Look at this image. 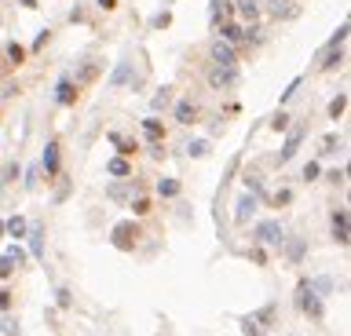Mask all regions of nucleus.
Returning <instances> with one entry per match:
<instances>
[{
  "label": "nucleus",
  "instance_id": "f257e3e1",
  "mask_svg": "<svg viewBox=\"0 0 351 336\" xmlns=\"http://www.w3.org/2000/svg\"><path fill=\"white\" fill-rule=\"evenodd\" d=\"M293 307H296V311H304V314H311L315 322H322V314H326V303H322V296H318V289H315V282H308V278H304V282L296 285V296H293Z\"/></svg>",
  "mask_w": 351,
  "mask_h": 336
},
{
  "label": "nucleus",
  "instance_id": "f03ea898",
  "mask_svg": "<svg viewBox=\"0 0 351 336\" xmlns=\"http://www.w3.org/2000/svg\"><path fill=\"white\" fill-rule=\"evenodd\" d=\"M135 238H139L135 223H114V231H110V241H114L121 252H128V249L135 245Z\"/></svg>",
  "mask_w": 351,
  "mask_h": 336
},
{
  "label": "nucleus",
  "instance_id": "7ed1b4c3",
  "mask_svg": "<svg viewBox=\"0 0 351 336\" xmlns=\"http://www.w3.org/2000/svg\"><path fill=\"white\" fill-rule=\"evenodd\" d=\"M333 241H337V245H351V216H347V208H333Z\"/></svg>",
  "mask_w": 351,
  "mask_h": 336
},
{
  "label": "nucleus",
  "instance_id": "20e7f679",
  "mask_svg": "<svg viewBox=\"0 0 351 336\" xmlns=\"http://www.w3.org/2000/svg\"><path fill=\"white\" fill-rule=\"evenodd\" d=\"M256 241H264V245H282V223H274V219H264V223H256Z\"/></svg>",
  "mask_w": 351,
  "mask_h": 336
},
{
  "label": "nucleus",
  "instance_id": "39448f33",
  "mask_svg": "<svg viewBox=\"0 0 351 336\" xmlns=\"http://www.w3.org/2000/svg\"><path fill=\"white\" fill-rule=\"evenodd\" d=\"M304 135H308V128H304V125H296V128H293V135H285V146L278 150V161H282V164L296 157V150H300V143H304Z\"/></svg>",
  "mask_w": 351,
  "mask_h": 336
},
{
  "label": "nucleus",
  "instance_id": "423d86ee",
  "mask_svg": "<svg viewBox=\"0 0 351 336\" xmlns=\"http://www.w3.org/2000/svg\"><path fill=\"white\" fill-rule=\"evenodd\" d=\"M209 55H212L216 66H238V51H234V44H227V40H216Z\"/></svg>",
  "mask_w": 351,
  "mask_h": 336
},
{
  "label": "nucleus",
  "instance_id": "0eeeda50",
  "mask_svg": "<svg viewBox=\"0 0 351 336\" xmlns=\"http://www.w3.org/2000/svg\"><path fill=\"white\" fill-rule=\"evenodd\" d=\"M238 81V66H212L209 70V84L212 88H231Z\"/></svg>",
  "mask_w": 351,
  "mask_h": 336
},
{
  "label": "nucleus",
  "instance_id": "6e6552de",
  "mask_svg": "<svg viewBox=\"0 0 351 336\" xmlns=\"http://www.w3.org/2000/svg\"><path fill=\"white\" fill-rule=\"evenodd\" d=\"M19 259H26V252H22L19 245H8L4 256H0V278H11V270H15V263H19Z\"/></svg>",
  "mask_w": 351,
  "mask_h": 336
},
{
  "label": "nucleus",
  "instance_id": "1a4fd4ad",
  "mask_svg": "<svg viewBox=\"0 0 351 336\" xmlns=\"http://www.w3.org/2000/svg\"><path fill=\"white\" fill-rule=\"evenodd\" d=\"M44 172H48V176H59V168H63V154H59V143L52 139L48 146H44Z\"/></svg>",
  "mask_w": 351,
  "mask_h": 336
},
{
  "label": "nucleus",
  "instance_id": "9d476101",
  "mask_svg": "<svg viewBox=\"0 0 351 336\" xmlns=\"http://www.w3.org/2000/svg\"><path fill=\"white\" fill-rule=\"evenodd\" d=\"M73 99H77L73 81H70V77H59V81H55V106H70Z\"/></svg>",
  "mask_w": 351,
  "mask_h": 336
},
{
  "label": "nucleus",
  "instance_id": "9b49d317",
  "mask_svg": "<svg viewBox=\"0 0 351 336\" xmlns=\"http://www.w3.org/2000/svg\"><path fill=\"white\" fill-rule=\"evenodd\" d=\"M172 117H176V125H194V117H197V106L190 99H179L172 106Z\"/></svg>",
  "mask_w": 351,
  "mask_h": 336
},
{
  "label": "nucleus",
  "instance_id": "f8f14e48",
  "mask_svg": "<svg viewBox=\"0 0 351 336\" xmlns=\"http://www.w3.org/2000/svg\"><path fill=\"white\" fill-rule=\"evenodd\" d=\"M135 190H139V183H110V187H106V197H110V201H128Z\"/></svg>",
  "mask_w": 351,
  "mask_h": 336
},
{
  "label": "nucleus",
  "instance_id": "ddd939ff",
  "mask_svg": "<svg viewBox=\"0 0 351 336\" xmlns=\"http://www.w3.org/2000/svg\"><path fill=\"white\" fill-rule=\"evenodd\" d=\"M256 205H260V201H256V194H245V197L238 201V212H234V219H238V223H249V219L256 216Z\"/></svg>",
  "mask_w": 351,
  "mask_h": 336
},
{
  "label": "nucleus",
  "instance_id": "4468645a",
  "mask_svg": "<svg viewBox=\"0 0 351 336\" xmlns=\"http://www.w3.org/2000/svg\"><path fill=\"white\" fill-rule=\"evenodd\" d=\"M29 256H33V259H44V227H40V223L29 227Z\"/></svg>",
  "mask_w": 351,
  "mask_h": 336
},
{
  "label": "nucleus",
  "instance_id": "2eb2a0df",
  "mask_svg": "<svg viewBox=\"0 0 351 336\" xmlns=\"http://www.w3.org/2000/svg\"><path fill=\"white\" fill-rule=\"evenodd\" d=\"M238 4H231V0H212V26H223V22H231L227 15H231Z\"/></svg>",
  "mask_w": 351,
  "mask_h": 336
},
{
  "label": "nucleus",
  "instance_id": "dca6fc26",
  "mask_svg": "<svg viewBox=\"0 0 351 336\" xmlns=\"http://www.w3.org/2000/svg\"><path fill=\"white\" fill-rule=\"evenodd\" d=\"M304 256H308V241H304V238H289V245H285V259H289V263H300Z\"/></svg>",
  "mask_w": 351,
  "mask_h": 336
},
{
  "label": "nucleus",
  "instance_id": "f3484780",
  "mask_svg": "<svg viewBox=\"0 0 351 336\" xmlns=\"http://www.w3.org/2000/svg\"><path fill=\"white\" fill-rule=\"evenodd\" d=\"M347 37H351V22H340V26H337V33H333V37L322 44V51H337V48H340V44H344Z\"/></svg>",
  "mask_w": 351,
  "mask_h": 336
},
{
  "label": "nucleus",
  "instance_id": "a211bd4d",
  "mask_svg": "<svg viewBox=\"0 0 351 336\" xmlns=\"http://www.w3.org/2000/svg\"><path fill=\"white\" fill-rule=\"evenodd\" d=\"M220 40L238 44V40H245V29H241L238 22H223V26H220Z\"/></svg>",
  "mask_w": 351,
  "mask_h": 336
},
{
  "label": "nucleus",
  "instance_id": "6ab92c4d",
  "mask_svg": "<svg viewBox=\"0 0 351 336\" xmlns=\"http://www.w3.org/2000/svg\"><path fill=\"white\" fill-rule=\"evenodd\" d=\"M29 227H33V223H26L22 216H8V223H4V231H8L11 238H26V234H29Z\"/></svg>",
  "mask_w": 351,
  "mask_h": 336
},
{
  "label": "nucleus",
  "instance_id": "aec40b11",
  "mask_svg": "<svg viewBox=\"0 0 351 336\" xmlns=\"http://www.w3.org/2000/svg\"><path fill=\"white\" fill-rule=\"evenodd\" d=\"M110 81H114V84H135V66H132V63H121V66L114 70Z\"/></svg>",
  "mask_w": 351,
  "mask_h": 336
},
{
  "label": "nucleus",
  "instance_id": "412c9836",
  "mask_svg": "<svg viewBox=\"0 0 351 336\" xmlns=\"http://www.w3.org/2000/svg\"><path fill=\"white\" fill-rule=\"evenodd\" d=\"M344 63V51L337 48V51H318V66H322V70H337Z\"/></svg>",
  "mask_w": 351,
  "mask_h": 336
},
{
  "label": "nucleus",
  "instance_id": "4be33fe9",
  "mask_svg": "<svg viewBox=\"0 0 351 336\" xmlns=\"http://www.w3.org/2000/svg\"><path fill=\"white\" fill-rule=\"evenodd\" d=\"M267 11L274 19H289L293 15V0H267Z\"/></svg>",
  "mask_w": 351,
  "mask_h": 336
},
{
  "label": "nucleus",
  "instance_id": "5701e85b",
  "mask_svg": "<svg viewBox=\"0 0 351 336\" xmlns=\"http://www.w3.org/2000/svg\"><path fill=\"white\" fill-rule=\"evenodd\" d=\"M143 132H146V135H150V139H154V143H158V139H161V135H165V125H161V121H158V117H146V121H143Z\"/></svg>",
  "mask_w": 351,
  "mask_h": 336
},
{
  "label": "nucleus",
  "instance_id": "b1692460",
  "mask_svg": "<svg viewBox=\"0 0 351 336\" xmlns=\"http://www.w3.org/2000/svg\"><path fill=\"white\" fill-rule=\"evenodd\" d=\"M238 11H241V19H256L260 15V0H238Z\"/></svg>",
  "mask_w": 351,
  "mask_h": 336
},
{
  "label": "nucleus",
  "instance_id": "393cba45",
  "mask_svg": "<svg viewBox=\"0 0 351 336\" xmlns=\"http://www.w3.org/2000/svg\"><path fill=\"white\" fill-rule=\"evenodd\" d=\"M209 150H212L209 139H194V143L187 146V154H190V157H209Z\"/></svg>",
  "mask_w": 351,
  "mask_h": 336
},
{
  "label": "nucleus",
  "instance_id": "a878e982",
  "mask_svg": "<svg viewBox=\"0 0 351 336\" xmlns=\"http://www.w3.org/2000/svg\"><path fill=\"white\" fill-rule=\"evenodd\" d=\"M158 194L161 197H176L179 194V179H158Z\"/></svg>",
  "mask_w": 351,
  "mask_h": 336
},
{
  "label": "nucleus",
  "instance_id": "bb28decb",
  "mask_svg": "<svg viewBox=\"0 0 351 336\" xmlns=\"http://www.w3.org/2000/svg\"><path fill=\"white\" fill-rule=\"evenodd\" d=\"M4 51H8V63H11V66H19V63H22V59H26V48H22V44H15V40L8 44V48H4Z\"/></svg>",
  "mask_w": 351,
  "mask_h": 336
},
{
  "label": "nucleus",
  "instance_id": "cd10ccee",
  "mask_svg": "<svg viewBox=\"0 0 351 336\" xmlns=\"http://www.w3.org/2000/svg\"><path fill=\"white\" fill-rule=\"evenodd\" d=\"M110 143L121 150V154H135V143H132V139H125V135H117V132H110Z\"/></svg>",
  "mask_w": 351,
  "mask_h": 336
},
{
  "label": "nucleus",
  "instance_id": "c85d7f7f",
  "mask_svg": "<svg viewBox=\"0 0 351 336\" xmlns=\"http://www.w3.org/2000/svg\"><path fill=\"white\" fill-rule=\"evenodd\" d=\"M106 172H110V176H128V157H110Z\"/></svg>",
  "mask_w": 351,
  "mask_h": 336
},
{
  "label": "nucleus",
  "instance_id": "c756f323",
  "mask_svg": "<svg viewBox=\"0 0 351 336\" xmlns=\"http://www.w3.org/2000/svg\"><path fill=\"white\" fill-rule=\"evenodd\" d=\"M245 187H249V194H260V197H264V176L245 172Z\"/></svg>",
  "mask_w": 351,
  "mask_h": 336
},
{
  "label": "nucleus",
  "instance_id": "7c9ffc66",
  "mask_svg": "<svg viewBox=\"0 0 351 336\" xmlns=\"http://www.w3.org/2000/svg\"><path fill=\"white\" fill-rule=\"evenodd\" d=\"M340 146V135H322L318 139V154H329V150H337Z\"/></svg>",
  "mask_w": 351,
  "mask_h": 336
},
{
  "label": "nucleus",
  "instance_id": "2f4dec72",
  "mask_svg": "<svg viewBox=\"0 0 351 336\" xmlns=\"http://www.w3.org/2000/svg\"><path fill=\"white\" fill-rule=\"evenodd\" d=\"M300 84H304V77H296V81H289V84H285V91H282V95H278V102L285 106L289 99H293V95H296V88H300Z\"/></svg>",
  "mask_w": 351,
  "mask_h": 336
},
{
  "label": "nucleus",
  "instance_id": "473e14b6",
  "mask_svg": "<svg viewBox=\"0 0 351 336\" xmlns=\"http://www.w3.org/2000/svg\"><path fill=\"white\" fill-rule=\"evenodd\" d=\"M318 176H322V164H318V161H308V164H304V179H308V183H315Z\"/></svg>",
  "mask_w": 351,
  "mask_h": 336
},
{
  "label": "nucleus",
  "instance_id": "72a5a7b5",
  "mask_svg": "<svg viewBox=\"0 0 351 336\" xmlns=\"http://www.w3.org/2000/svg\"><path fill=\"white\" fill-rule=\"evenodd\" d=\"M344 106H347V95H337V99H333V102H329V117H333V121H337V117L344 114Z\"/></svg>",
  "mask_w": 351,
  "mask_h": 336
},
{
  "label": "nucleus",
  "instance_id": "f704fd0d",
  "mask_svg": "<svg viewBox=\"0 0 351 336\" xmlns=\"http://www.w3.org/2000/svg\"><path fill=\"white\" fill-rule=\"evenodd\" d=\"M289 125H293V121H289V114H274V121H271L274 132H289Z\"/></svg>",
  "mask_w": 351,
  "mask_h": 336
},
{
  "label": "nucleus",
  "instance_id": "c9c22d12",
  "mask_svg": "<svg viewBox=\"0 0 351 336\" xmlns=\"http://www.w3.org/2000/svg\"><path fill=\"white\" fill-rule=\"evenodd\" d=\"M22 329H19V322H15L11 314H4V336H19Z\"/></svg>",
  "mask_w": 351,
  "mask_h": 336
},
{
  "label": "nucleus",
  "instance_id": "e433bc0d",
  "mask_svg": "<svg viewBox=\"0 0 351 336\" xmlns=\"http://www.w3.org/2000/svg\"><path fill=\"white\" fill-rule=\"evenodd\" d=\"M289 201H293V190H278V194L271 197V205H278V208H282V205H289Z\"/></svg>",
  "mask_w": 351,
  "mask_h": 336
},
{
  "label": "nucleus",
  "instance_id": "4c0bfd02",
  "mask_svg": "<svg viewBox=\"0 0 351 336\" xmlns=\"http://www.w3.org/2000/svg\"><path fill=\"white\" fill-rule=\"evenodd\" d=\"M245 40H249V44H260V40H264V29H260V26H249V29H245Z\"/></svg>",
  "mask_w": 351,
  "mask_h": 336
},
{
  "label": "nucleus",
  "instance_id": "58836bf2",
  "mask_svg": "<svg viewBox=\"0 0 351 336\" xmlns=\"http://www.w3.org/2000/svg\"><path fill=\"white\" fill-rule=\"evenodd\" d=\"M15 179H19V164L8 161V164H4V183H15Z\"/></svg>",
  "mask_w": 351,
  "mask_h": 336
},
{
  "label": "nucleus",
  "instance_id": "ea45409f",
  "mask_svg": "<svg viewBox=\"0 0 351 336\" xmlns=\"http://www.w3.org/2000/svg\"><path fill=\"white\" fill-rule=\"evenodd\" d=\"M315 289H318V296L326 300V296H329V289H333V282H329V278H315Z\"/></svg>",
  "mask_w": 351,
  "mask_h": 336
},
{
  "label": "nucleus",
  "instance_id": "a19ab883",
  "mask_svg": "<svg viewBox=\"0 0 351 336\" xmlns=\"http://www.w3.org/2000/svg\"><path fill=\"white\" fill-rule=\"evenodd\" d=\"M169 95H172V91H169V88H161L158 95H154V110H161V106H169Z\"/></svg>",
  "mask_w": 351,
  "mask_h": 336
},
{
  "label": "nucleus",
  "instance_id": "79ce46f5",
  "mask_svg": "<svg viewBox=\"0 0 351 336\" xmlns=\"http://www.w3.org/2000/svg\"><path fill=\"white\" fill-rule=\"evenodd\" d=\"M132 212H135V216H143V212H150V201H146V197H135V201H132Z\"/></svg>",
  "mask_w": 351,
  "mask_h": 336
},
{
  "label": "nucleus",
  "instance_id": "37998d69",
  "mask_svg": "<svg viewBox=\"0 0 351 336\" xmlns=\"http://www.w3.org/2000/svg\"><path fill=\"white\" fill-rule=\"evenodd\" d=\"M37 172H40L37 164H29V168H26V187H37Z\"/></svg>",
  "mask_w": 351,
  "mask_h": 336
},
{
  "label": "nucleus",
  "instance_id": "c03bdc74",
  "mask_svg": "<svg viewBox=\"0 0 351 336\" xmlns=\"http://www.w3.org/2000/svg\"><path fill=\"white\" fill-rule=\"evenodd\" d=\"M253 318H256V322H260V325H267V322H271V318H274V307H264L260 314H253Z\"/></svg>",
  "mask_w": 351,
  "mask_h": 336
},
{
  "label": "nucleus",
  "instance_id": "a18cd8bd",
  "mask_svg": "<svg viewBox=\"0 0 351 336\" xmlns=\"http://www.w3.org/2000/svg\"><path fill=\"white\" fill-rule=\"evenodd\" d=\"M169 22H172V15H169V11H161V15H154V26H158V29H165V26H169Z\"/></svg>",
  "mask_w": 351,
  "mask_h": 336
},
{
  "label": "nucleus",
  "instance_id": "49530a36",
  "mask_svg": "<svg viewBox=\"0 0 351 336\" xmlns=\"http://www.w3.org/2000/svg\"><path fill=\"white\" fill-rule=\"evenodd\" d=\"M249 259H253V263H260V267H264V263H267V252H264V249H253V252H249Z\"/></svg>",
  "mask_w": 351,
  "mask_h": 336
},
{
  "label": "nucleus",
  "instance_id": "de8ad7c7",
  "mask_svg": "<svg viewBox=\"0 0 351 336\" xmlns=\"http://www.w3.org/2000/svg\"><path fill=\"white\" fill-rule=\"evenodd\" d=\"M55 296H59V307H70V289H55Z\"/></svg>",
  "mask_w": 351,
  "mask_h": 336
},
{
  "label": "nucleus",
  "instance_id": "09e8293b",
  "mask_svg": "<svg viewBox=\"0 0 351 336\" xmlns=\"http://www.w3.org/2000/svg\"><path fill=\"white\" fill-rule=\"evenodd\" d=\"M48 37H52L48 29H40V33H37V40H33V48H44V44H48Z\"/></svg>",
  "mask_w": 351,
  "mask_h": 336
},
{
  "label": "nucleus",
  "instance_id": "8fccbe9b",
  "mask_svg": "<svg viewBox=\"0 0 351 336\" xmlns=\"http://www.w3.org/2000/svg\"><path fill=\"white\" fill-rule=\"evenodd\" d=\"M99 8H103V11H114V8H117V0H99Z\"/></svg>",
  "mask_w": 351,
  "mask_h": 336
},
{
  "label": "nucleus",
  "instance_id": "3c124183",
  "mask_svg": "<svg viewBox=\"0 0 351 336\" xmlns=\"http://www.w3.org/2000/svg\"><path fill=\"white\" fill-rule=\"evenodd\" d=\"M19 4H22V8H37V0H19Z\"/></svg>",
  "mask_w": 351,
  "mask_h": 336
},
{
  "label": "nucleus",
  "instance_id": "603ef678",
  "mask_svg": "<svg viewBox=\"0 0 351 336\" xmlns=\"http://www.w3.org/2000/svg\"><path fill=\"white\" fill-rule=\"evenodd\" d=\"M347 176H351V161H347Z\"/></svg>",
  "mask_w": 351,
  "mask_h": 336
}]
</instances>
